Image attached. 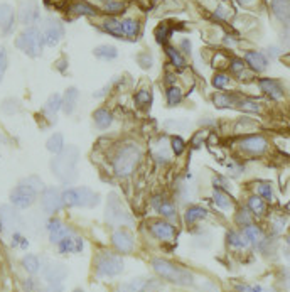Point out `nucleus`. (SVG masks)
<instances>
[{"label": "nucleus", "instance_id": "f257e3e1", "mask_svg": "<svg viewBox=\"0 0 290 292\" xmlns=\"http://www.w3.org/2000/svg\"><path fill=\"white\" fill-rule=\"evenodd\" d=\"M152 269L162 277V279L169 280L172 284H177V286H193L194 275L189 270L182 269V267L176 265V263L169 262L164 258H154L152 260Z\"/></svg>", "mask_w": 290, "mask_h": 292}, {"label": "nucleus", "instance_id": "f03ea898", "mask_svg": "<svg viewBox=\"0 0 290 292\" xmlns=\"http://www.w3.org/2000/svg\"><path fill=\"white\" fill-rule=\"evenodd\" d=\"M80 157V152L76 147H68L66 151H63L61 154H58V157L51 162V169L56 176L64 183H71L76 177V162Z\"/></svg>", "mask_w": 290, "mask_h": 292}, {"label": "nucleus", "instance_id": "7ed1b4c3", "mask_svg": "<svg viewBox=\"0 0 290 292\" xmlns=\"http://www.w3.org/2000/svg\"><path fill=\"white\" fill-rule=\"evenodd\" d=\"M140 161V149L133 144L123 145L113 159V169L118 177H127L135 171Z\"/></svg>", "mask_w": 290, "mask_h": 292}, {"label": "nucleus", "instance_id": "20e7f679", "mask_svg": "<svg viewBox=\"0 0 290 292\" xmlns=\"http://www.w3.org/2000/svg\"><path fill=\"white\" fill-rule=\"evenodd\" d=\"M16 46L31 58H37V56H41L42 48H44V39H42V34L37 27H27L24 33L19 34Z\"/></svg>", "mask_w": 290, "mask_h": 292}, {"label": "nucleus", "instance_id": "39448f33", "mask_svg": "<svg viewBox=\"0 0 290 292\" xmlns=\"http://www.w3.org/2000/svg\"><path fill=\"white\" fill-rule=\"evenodd\" d=\"M63 203L66 206H81V208H91L100 203V196L93 193L88 188H69L63 191Z\"/></svg>", "mask_w": 290, "mask_h": 292}, {"label": "nucleus", "instance_id": "423d86ee", "mask_svg": "<svg viewBox=\"0 0 290 292\" xmlns=\"http://www.w3.org/2000/svg\"><path fill=\"white\" fill-rule=\"evenodd\" d=\"M123 272V258L112 252H103L97 258V274L100 277H115Z\"/></svg>", "mask_w": 290, "mask_h": 292}, {"label": "nucleus", "instance_id": "0eeeda50", "mask_svg": "<svg viewBox=\"0 0 290 292\" xmlns=\"http://www.w3.org/2000/svg\"><path fill=\"white\" fill-rule=\"evenodd\" d=\"M36 198H37V189L26 183L19 184V186L10 193V203L19 209H26L29 208V206H32Z\"/></svg>", "mask_w": 290, "mask_h": 292}, {"label": "nucleus", "instance_id": "6e6552de", "mask_svg": "<svg viewBox=\"0 0 290 292\" xmlns=\"http://www.w3.org/2000/svg\"><path fill=\"white\" fill-rule=\"evenodd\" d=\"M41 34L46 46H56L63 39V35H64V27H63V24L59 22V20L52 19V17H48V19L44 20Z\"/></svg>", "mask_w": 290, "mask_h": 292}, {"label": "nucleus", "instance_id": "1a4fd4ad", "mask_svg": "<svg viewBox=\"0 0 290 292\" xmlns=\"http://www.w3.org/2000/svg\"><path fill=\"white\" fill-rule=\"evenodd\" d=\"M41 205L42 209H44L48 215H54L61 209V206L64 205L63 203V194L59 193L56 188H46L42 191V198H41Z\"/></svg>", "mask_w": 290, "mask_h": 292}, {"label": "nucleus", "instance_id": "9d476101", "mask_svg": "<svg viewBox=\"0 0 290 292\" xmlns=\"http://www.w3.org/2000/svg\"><path fill=\"white\" fill-rule=\"evenodd\" d=\"M105 215H107V220L110 223H116V225H122L125 222H130V216L127 215V211L122 208L120 201H116L115 194L108 196V203H107V209H105Z\"/></svg>", "mask_w": 290, "mask_h": 292}, {"label": "nucleus", "instance_id": "9b49d317", "mask_svg": "<svg viewBox=\"0 0 290 292\" xmlns=\"http://www.w3.org/2000/svg\"><path fill=\"white\" fill-rule=\"evenodd\" d=\"M240 147L245 152H250V154H263L268 147V142L265 137L261 135H250V137H245L242 142H240Z\"/></svg>", "mask_w": 290, "mask_h": 292}, {"label": "nucleus", "instance_id": "f8f14e48", "mask_svg": "<svg viewBox=\"0 0 290 292\" xmlns=\"http://www.w3.org/2000/svg\"><path fill=\"white\" fill-rule=\"evenodd\" d=\"M19 19L24 26H32L39 20V7L36 0H26V2L20 5L19 10Z\"/></svg>", "mask_w": 290, "mask_h": 292}, {"label": "nucleus", "instance_id": "ddd939ff", "mask_svg": "<svg viewBox=\"0 0 290 292\" xmlns=\"http://www.w3.org/2000/svg\"><path fill=\"white\" fill-rule=\"evenodd\" d=\"M66 275H68V269H66V265H63V263L52 262V263H48V267L44 269V279L48 280L49 284L63 282V279H66Z\"/></svg>", "mask_w": 290, "mask_h": 292}, {"label": "nucleus", "instance_id": "4468645a", "mask_svg": "<svg viewBox=\"0 0 290 292\" xmlns=\"http://www.w3.org/2000/svg\"><path fill=\"white\" fill-rule=\"evenodd\" d=\"M46 228H48V231H49V238H51V241H52V243H56V245H58L61 240H64V238L69 235V230L63 225L58 218L49 220Z\"/></svg>", "mask_w": 290, "mask_h": 292}, {"label": "nucleus", "instance_id": "2eb2a0df", "mask_svg": "<svg viewBox=\"0 0 290 292\" xmlns=\"http://www.w3.org/2000/svg\"><path fill=\"white\" fill-rule=\"evenodd\" d=\"M258 86H260V90L263 91V93H267L270 98H274V100L284 98V88H282V85L278 83L277 80H268V78H265V80L258 81Z\"/></svg>", "mask_w": 290, "mask_h": 292}, {"label": "nucleus", "instance_id": "dca6fc26", "mask_svg": "<svg viewBox=\"0 0 290 292\" xmlns=\"http://www.w3.org/2000/svg\"><path fill=\"white\" fill-rule=\"evenodd\" d=\"M58 247L61 254H80L83 250V240L80 237H76V235L69 233L64 240L59 241Z\"/></svg>", "mask_w": 290, "mask_h": 292}, {"label": "nucleus", "instance_id": "f3484780", "mask_svg": "<svg viewBox=\"0 0 290 292\" xmlns=\"http://www.w3.org/2000/svg\"><path fill=\"white\" fill-rule=\"evenodd\" d=\"M112 241H113V245H115L116 250L122 252V254H129V252H132V248H133V238L123 230L115 231L112 237Z\"/></svg>", "mask_w": 290, "mask_h": 292}, {"label": "nucleus", "instance_id": "a211bd4d", "mask_svg": "<svg viewBox=\"0 0 290 292\" xmlns=\"http://www.w3.org/2000/svg\"><path fill=\"white\" fill-rule=\"evenodd\" d=\"M150 231L157 240H171L176 233V228L167 222H154L150 225Z\"/></svg>", "mask_w": 290, "mask_h": 292}, {"label": "nucleus", "instance_id": "6ab92c4d", "mask_svg": "<svg viewBox=\"0 0 290 292\" xmlns=\"http://www.w3.org/2000/svg\"><path fill=\"white\" fill-rule=\"evenodd\" d=\"M152 206H154L159 215L165 216V218H176V206L169 199L162 198V196H155L152 199Z\"/></svg>", "mask_w": 290, "mask_h": 292}, {"label": "nucleus", "instance_id": "aec40b11", "mask_svg": "<svg viewBox=\"0 0 290 292\" xmlns=\"http://www.w3.org/2000/svg\"><path fill=\"white\" fill-rule=\"evenodd\" d=\"M272 10L278 20H282L284 24H290V0H274Z\"/></svg>", "mask_w": 290, "mask_h": 292}, {"label": "nucleus", "instance_id": "412c9836", "mask_svg": "<svg viewBox=\"0 0 290 292\" xmlns=\"http://www.w3.org/2000/svg\"><path fill=\"white\" fill-rule=\"evenodd\" d=\"M0 27L5 34H9L14 27V9L7 3H0Z\"/></svg>", "mask_w": 290, "mask_h": 292}, {"label": "nucleus", "instance_id": "4be33fe9", "mask_svg": "<svg viewBox=\"0 0 290 292\" xmlns=\"http://www.w3.org/2000/svg\"><path fill=\"white\" fill-rule=\"evenodd\" d=\"M245 59H246V63H248V66L252 68L253 71H257V73H261V71L267 69V58H265L261 52L250 51V52H246Z\"/></svg>", "mask_w": 290, "mask_h": 292}, {"label": "nucleus", "instance_id": "5701e85b", "mask_svg": "<svg viewBox=\"0 0 290 292\" xmlns=\"http://www.w3.org/2000/svg\"><path fill=\"white\" fill-rule=\"evenodd\" d=\"M78 98H80V91H78L74 86L66 90L64 97H63V108H61L66 115H71V113L74 112V106H76Z\"/></svg>", "mask_w": 290, "mask_h": 292}, {"label": "nucleus", "instance_id": "b1692460", "mask_svg": "<svg viewBox=\"0 0 290 292\" xmlns=\"http://www.w3.org/2000/svg\"><path fill=\"white\" fill-rule=\"evenodd\" d=\"M93 120L97 129L100 130H107L110 125L113 123V115L108 112L107 108H98L97 112L93 113Z\"/></svg>", "mask_w": 290, "mask_h": 292}, {"label": "nucleus", "instance_id": "393cba45", "mask_svg": "<svg viewBox=\"0 0 290 292\" xmlns=\"http://www.w3.org/2000/svg\"><path fill=\"white\" fill-rule=\"evenodd\" d=\"M147 286H148L147 279L135 277V279L122 284V286L118 287V292H144L145 289H147Z\"/></svg>", "mask_w": 290, "mask_h": 292}, {"label": "nucleus", "instance_id": "a878e982", "mask_svg": "<svg viewBox=\"0 0 290 292\" xmlns=\"http://www.w3.org/2000/svg\"><path fill=\"white\" fill-rule=\"evenodd\" d=\"M93 54L97 56L98 59H105V61H112L118 56V49L112 44H101L98 48L93 49Z\"/></svg>", "mask_w": 290, "mask_h": 292}, {"label": "nucleus", "instance_id": "bb28decb", "mask_svg": "<svg viewBox=\"0 0 290 292\" xmlns=\"http://www.w3.org/2000/svg\"><path fill=\"white\" fill-rule=\"evenodd\" d=\"M213 201H214V205L218 206V208H221V209H231V206H233V199H231V196H229L226 191H223V189H219V188H214V191H213Z\"/></svg>", "mask_w": 290, "mask_h": 292}, {"label": "nucleus", "instance_id": "cd10ccee", "mask_svg": "<svg viewBox=\"0 0 290 292\" xmlns=\"http://www.w3.org/2000/svg\"><path fill=\"white\" fill-rule=\"evenodd\" d=\"M46 149L54 155L61 154L64 151V137H63V134H52L48 138V142H46Z\"/></svg>", "mask_w": 290, "mask_h": 292}, {"label": "nucleus", "instance_id": "c85d7f7f", "mask_svg": "<svg viewBox=\"0 0 290 292\" xmlns=\"http://www.w3.org/2000/svg\"><path fill=\"white\" fill-rule=\"evenodd\" d=\"M206 216H208V209L201 208V206H189L186 215H184V222L191 225V223L199 222V220L206 218Z\"/></svg>", "mask_w": 290, "mask_h": 292}, {"label": "nucleus", "instance_id": "c756f323", "mask_svg": "<svg viewBox=\"0 0 290 292\" xmlns=\"http://www.w3.org/2000/svg\"><path fill=\"white\" fill-rule=\"evenodd\" d=\"M213 102L218 108H229V106H238L240 98L235 95H226V93H216L213 97Z\"/></svg>", "mask_w": 290, "mask_h": 292}, {"label": "nucleus", "instance_id": "7c9ffc66", "mask_svg": "<svg viewBox=\"0 0 290 292\" xmlns=\"http://www.w3.org/2000/svg\"><path fill=\"white\" fill-rule=\"evenodd\" d=\"M61 108H63V97H61V95H58V93L51 95V97L48 98V102H46V113L54 119L56 113H58Z\"/></svg>", "mask_w": 290, "mask_h": 292}, {"label": "nucleus", "instance_id": "2f4dec72", "mask_svg": "<svg viewBox=\"0 0 290 292\" xmlns=\"http://www.w3.org/2000/svg\"><path fill=\"white\" fill-rule=\"evenodd\" d=\"M0 213H2V222L3 223H7L9 226H17L20 223V218H19V215H17V211L16 209H12L10 206H2L0 208Z\"/></svg>", "mask_w": 290, "mask_h": 292}, {"label": "nucleus", "instance_id": "473e14b6", "mask_svg": "<svg viewBox=\"0 0 290 292\" xmlns=\"http://www.w3.org/2000/svg\"><path fill=\"white\" fill-rule=\"evenodd\" d=\"M248 209L253 213V215L257 216H261L265 215V209H267V205H265L263 198H260V196H250L248 198Z\"/></svg>", "mask_w": 290, "mask_h": 292}, {"label": "nucleus", "instance_id": "72a5a7b5", "mask_svg": "<svg viewBox=\"0 0 290 292\" xmlns=\"http://www.w3.org/2000/svg\"><path fill=\"white\" fill-rule=\"evenodd\" d=\"M103 29L107 31L108 34L115 35V37H123V29H122V22L115 17H110V19L105 20Z\"/></svg>", "mask_w": 290, "mask_h": 292}, {"label": "nucleus", "instance_id": "f704fd0d", "mask_svg": "<svg viewBox=\"0 0 290 292\" xmlns=\"http://www.w3.org/2000/svg\"><path fill=\"white\" fill-rule=\"evenodd\" d=\"M226 241H228V245H231L233 248H245L246 245H248L246 238L243 237V233H240V231H228V233H226Z\"/></svg>", "mask_w": 290, "mask_h": 292}, {"label": "nucleus", "instance_id": "c9c22d12", "mask_svg": "<svg viewBox=\"0 0 290 292\" xmlns=\"http://www.w3.org/2000/svg\"><path fill=\"white\" fill-rule=\"evenodd\" d=\"M122 29H123V35H125V37L135 39L137 35H139L140 26H139V22H137V20L125 19V20H122Z\"/></svg>", "mask_w": 290, "mask_h": 292}, {"label": "nucleus", "instance_id": "e433bc0d", "mask_svg": "<svg viewBox=\"0 0 290 292\" xmlns=\"http://www.w3.org/2000/svg\"><path fill=\"white\" fill-rule=\"evenodd\" d=\"M165 52H167V56H169V59H171V63L176 68H177V69H184V68H186V59H184V56L176 48H172V46H167V48H165Z\"/></svg>", "mask_w": 290, "mask_h": 292}, {"label": "nucleus", "instance_id": "4c0bfd02", "mask_svg": "<svg viewBox=\"0 0 290 292\" xmlns=\"http://www.w3.org/2000/svg\"><path fill=\"white\" fill-rule=\"evenodd\" d=\"M242 233H243V237L246 238L248 243H258V241L261 240V230L255 225H246L243 228Z\"/></svg>", "mask_w": 290, "mask_h": 292}, {"label": "nucleus", "instance_id": "58836bf2", "mask_svg": "<svg viewBox=\"0 0 290 292\" xmlns=\"http://www.w3.org/2000/svg\"><path fill=\"white\" fill-rule=\"evenodd\" d=\"M22 265L29 274H37L39 270H41V262H39V258L32 254L26 255V257L22 258Z\"/></svg>", "mask_w": 290, "mask_h": 292}, {"label": "nucleus", "instance_id": "ea45409f", "mask_svg": "<svg viewBox=\"0 0 290 292\" xmlns=\"http://www.w3.org/2000/svg\"><path fill=\"white\" fill-rule=\"evenodd\" d=\"M71 12L78 14V16H95V14H97V9L91 7L90 3H86V2H78L71 7Z\"/></svg>", "mask_w": 290, "mask_h": 292}, {"label": "nucleus", "instance_id": "a19ab883", "mask_svg": "<svg viewBox=\"0 0 290 292\" xmlns=\"http://www.w3.org/2000/svg\"><path fill=\"white\" fill-rule=\"evenodd\" d=\"M165 97H167V105L169 106H176L182 102V91L179 90L177 86H169Z\"/></svg>", "mask_w": 290, "mask_h": 292}, {"label": "nucleus", "instance_id": "79ce46f5", "mask_svg": "<svg viewBox=\"0 0 290 292\" xmlns=\"http://www.w3.org/2000/svg\"><path fill=\"white\" fill-rule=\"evenodd\" d=\"M171 151L174 152V155L184 154V151H186V142H184L182 137H179V135H172L171 137Z\"/></svg>", "mask_w": 290, "mask_h": 292}, {"label": "nucleus", "instance_id": "37998d69", "mask_svg": "<svg viewBox=\"0 0 290 292\" xmlns=\"http://www.w3.org/2000/svg\"><path fill=\"white\" fill-rule=\"evenodd\" d=\"M169 35H171V27H169L167 24H161V26L155 29V39H157L159 44H165Z\"/></svg>", "mask_w": 290, "mask_h": 292}, {"label": "nucleus", "instance_id": "c03bdc74", "mask_svg": "<svg viewBox=\"0 0 290 292\" xmlns=\"http://www.w3.org/2000/svg\"><path fill=\"white\" fill-rule=\"evenodd\" d=\"M135 102L139 106H142V108H148L152 103V93L148 90H140L139 93L135 95Z\"/></svg>", "mask_w": 290, "mask_h": 292}, {"label": "nucleus", "instance_id": "a18cd8bd", "mask_svg": "<svg viewBox=\"0 0 290 292\" xmlns=\"http://www.w3.org/2000/svg\"><path fill=\"white\" fill-rule=\"evenodd\" d=\"M257 194L260 196V198L263 199H268V201H272L274 199V191H272V186L268 183H260L257 186Z\"/></svg>", "mask_w": 290, "mask_h": 292}, {"label": "nucleus", "instance_id": "49530a36", "mask_svg": "<svg viewBox=\"0 0 290 292\" xmlns=\"http://www.w3.org/2000/svg\"><path fill=\"white\" fill-rule=\"evenodd\" d=\"M236 223L242 226H246V225H252V215L246 208L240 209L238 215H236Z\"/></svg>", "mask_w": 290, "mask_h": 292}, {"label": "nucleus", "instance_id": "de8ad7c7", "mask_svg": "<svg viewBox=\"0 0 290 292\" xmlns=\"http://www.w3.org/2000/svg\"><path fill=\"white\" fill-rule=\"evenodd\" d=\"M228 83H229L228 74H223V73L214 74V78H213V86L214 88H218V90H223V88L228 86Z\"/></svg>", "mask_w": 290, "mask_h": 292}, {"label": "nucleus", "instance_id": "09e8293b", "mask_svg": "<svg viewBox=\"0 0 290 292\" xmlns=\"http://www.w3.org/2000/svg\"><path fill=\"white\" fill-rule=\"evenodd\" d=\"M238 106L242 110H246V112H253V113L260 112V105H258V103H255V102H250V100H240Z\"/></svg>", "mask_w": 290, "mask_h": 292}, {"label": "nucleus", "instance_id": "8fccbe9b", "mask_svg": "<svg viewBox=\"0 0 290 292\" xmlns=\"http://www.w3.org/2000/svg\"><path fill=\"white\" fill-rule=\"evenodd\" d=\"M137 61H139V65L142 68H150L154 65V58L150 54H147V52H142V54L137 56Z\"/></svg>", "mask_w": 290, "mask_h": 292}, {"label": "nucleus", "instance_id": "3c124183", "mask_svg": "<svg viewBox=\"0 0 290 292\" xmlns=\"http://www.w3.org/2000/svg\"><path fill=\"white\" fill-rule=\"evenodd\" d=\"M280 42L285 49H290V27H285L280 34Z\"/></svg>", "mask_w": 290, "mask_h": 292}, {"label": "nucleus", "instance_id": "603ef678", "mask_svg": "<svg viewBox=\"0 0 290 292\" xmlns=\"http://www.w3.org/2000/svg\"><path fill=\"white\" fill-rule=\"evenodd\" d=\"M165 127H167V129H174V130H182V129H187V127H189V123H184V125H181V123H179V120H167V122H165Z\"/></svg>", "mask_w": 290, "mask_h": 292}, {"label": "nucleus", "instance_id": "864d4df0", "mask_svg": "<svg viewBox=\"0 0 290 292\" xmlns=\"http://www.w3.org/2000/svg\"><path fill=\"white\" fill-rule=\"evenodd\" d=\"M229 68H231V71H233L235 74H240V73L243 71V68H245V63H243L242 59H233V61H231V66H229Z\"/></svg>", "mask_w": 290, "mask_h": 292}, {"label": "nucleus", "instance_id": "5fc2aeb1", "mask_svg": "<svg viewBox=\"0 0 290 292\" xmlns=\"http://www.w3.org/2000/svg\"><path fill=\"white\" fill-rule=\"evenodd\" d=\"M5 69H7V52L5 49L0 46V76H2Z\"/></svg>", "mask_w": 290, "mask_h": 292}, {"label": "nucleus", "instance_id": "6e6d98bb", "mask_svg": "<svg viewBox=\"0 0 290 292\" xmlns=\"http://www.w3.org/2000/svg\"><path fill=\"white\" fill-rule=\"evenodd\" d=\"M125 9V5L120 2H110L107 5V10H110V12H120V10Z\"/></svg>", "mask_w": 290, "mask_h": 292}, {"label": "nucleus", "instance_id": "4d7b16f0", "mask_svg": "<svg viewBox=\"0 0 290 292\" xmlns=\"http://www.w3.org/2000/svg\"><path fill=\"white\" fill-rule=\"evenodd\" d=\"M214 14H216L219 19H228V17H229V10L226 9V7H223V5H219Z\"/></svg>", "mask_w": 290, "mask_h": 292}, {"label": "nucleus", "instance_id": "13d9d810", "mask_svg": "<svg viewBox=\"0 0 290 292\" xmlns=\"http://www.w3.org/2000/svg\"><path fill=\"white\" fill-rule=\"evenodd\" d=\"M46 292H63V282H52L48 286Z\"/></svg>", "mask_w": 290, "mask_h": 292}, {"label": "nucleus", "instance_id": "bf43d9fd", "mask_svg": "<svg viewBox=\"0 0 290 292\" xmlns=\"http://www.w3.org/2000/svg\"><path fill=\"white\" fill-rule=\"evenodd\" d=\"M14 240H16L14 241V245H19L20 248H27V245H29L26 238H22L20 235H14Z\"/></svg>", "mask_w": 290, "mask_h": 292}, {"label": "nucleus", "instance_id": "052dcab7", "mask_svg": "<svg viewBox=\"0 0 290 292\" xmlns=\"http://www.w3.org/2000/svg\"><path fill=\"white\" fill-rule=\"evenodd\" d=\"M181 48H182L184 52H187V54H189V52H191V41H189V39H182Z\"/></svg>", "mask_w": 290, "mask_h": 292}, {"label": "nucleus", "instance_id": "680f3d73", "mask_svg": "<svg viewBox=\"0 0 290 292\" xmlns=\"http://www.w3.org/2000/svg\"><path fill=\"white\" fill-rule=\"evenodd\" d=\"M267 52L270 54V58H278V48H275V46H270V48L267 49Z\"/></svg>", "mask_w": 290, "mask_h": 292}, {"label": "nucleus", "instance_id": "e2e57ef3", "mask_svg": "<svg viewBox=\"0 0 290 292\" xmlns=\"http://www.w3.org/2000/svg\"><path fill=\"white\" fill-rule=\"evenodd\" d=\"M242 3H253V0H240Z\"/></svg>", "mask_w": 290, "mask_h": 292}, {"label": "nucleus", "instance_id": "0e129e2a", "mask_svg": "<svg viewBox=\"0 0 290 292\" xmlns=\"http://www.w3.org/2000/svg\"><path fill=\"white\" fill-rule=\"evenodd\" d=\"M3 230V222H2V216H0V231Z\"/></svg>", "mask_w": 290, "mask_h": 292}, {"label": "nucleus", "instance_id": "69168bd1", "mask_svg": "<svg viewBox=\"0 0 290 292\" xmlns=\"http://www.w3.org/2000/svg\"><path fill=\"white\" fill-rule=\"evenodd\" d=\"M287 243L290 245V235H289V237H287Z\"/></svg>", "mask_w": 290, "mask_h": 292}, {"label": "nucleus", "instance_id": "338daca9", "mask_svg": "<svg viewBox=\"0 0 290 292\" xmlns=\"http://www.w3.org/2000/svg\"><path fill=\"white\" fill-rule=\"evenodd\" d=\"M74 292H83V291H81V289H76V291H74Z\"/></svg>", "mask_w": 290, "mask_h": 292}, {"label": "nucleus", "instance_id": "774afa93", "mask_svg": "<svg viewBox=\"0 0 290 292\" xmlns=\"http://www.w3.org/2000/svg\"><path fill=\"white\" fill-rule=\"evenodd\" d=\"M0 78H2V76H0Z\"/></svg>", "mask_w": 290, "mask_h": 292}]
</instances>
